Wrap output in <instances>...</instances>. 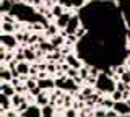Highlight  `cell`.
<instances>
[{"label": "cell", "mask_w": 130, "mask_h": 117, "mask_svg": "<svg viewBox=\"0 0 130 117\" xmlns=\"http://www.w3.org/2000/svg\"><path fill=\"white\" fill-rule=\"evenodd\" d=\"M114 103H116V101H114L112 98H107V99H103V101H101V106H104L106 109H112L114 107Z\"/></svg>", "instance_id": "23"}, {"label": "cell", "mask_w": 130, "mask_h": 117, "mask_svg": "<svg viewBox=\"0 0 130 117\" xmlns=\"http://www.w3.org/2000/svg\"><path fill=\"white\" fill-rule=\"evenodd\" d=\"M120 80H122V81H125V83H130V70H125L124 72V73H122L120 75Z\"/></svg>", "instance_id": "26"}, {"label": "cell", "mask_w": 130, "mask_h": 117, "mask_svg": "<svg viewBox=\"0 0 130 117\" xmlns=\"http://www.w3.org/2000/svg\"><path fill=\"white\" fill-rule=\"evenodd\" d=\"M21 115H24V117H41L42 115V109H41L39 104H36V106L32 104V106H28V109Z\"/></svg>", "instance_id": "5"}, {"label": "cell", "mask_w": 130, "mask_h": 117, "mask_svg": "<svg viewBox=\"0 0 130 117\" xmlns=\"http://www.w3.org/2000/svg\"><path fill=\"white\" fill-rule=\"evenodd\" d=\"M52 46H54L55 47V49H59V47L60 46H65V36L63 34H55V36H52Z\"/></svg>", "instance_id": "10"}, {"label": "cell", "mask_w": 130, "mask_h": 117, "mask_svg": "<svg viewBox=\"0 0 130 117\" xmlns=\"http://www.w3.org/2000/svg\"><path fill=\"white\" fill-rule=\"evenodd\" d=\"M38 78H47V72H39Z\"/></svg>", "instance_id": "34"}, {"label": "cell", "mask_w": 130, "mask_h": 117, "mask_svg": "<svg viewBox=\"0 0 130 117\" xmlns=\"http://www.w3.org/2000/svg\"><path fill=\"white\" fill-rule=\"evenodd\" d=\"M15 2L13 0H2V5H0V8H2V13H8L11 8H13Z\"/></svg>", "instance_id": "15"}, {"label": "cell", "mask_w": 130, "mask_h": 117, "mask_svg": "<svg viewBox=\"0 0 130 117\" xmlns=\"http://www.w3.org/2000/svg\"><path fill=\"white\" fill-rule=\"evenodd\" d=\"M112 109H116L119 115H130V104H128V101H125V99L116 101Z\"/></svg>", "instance_id": "4"}, {"label": "cell", "mask_w": 130, "mask_h": 117, "mask_svg": "<svg viewBox=\"0 0 130 117\" xmlns=\"http://www.w3.org/2000/svg\"><path fill=\"white\" fill-rule=\"evenodd\" d=\"M72 3H73V8H81L85 0H72Z\"/></svg>", "instance_id": "28"}, {"label": "cell", "mask_w": 130, "mask_h": 117, "mask_svg": "<svg viewBox=\"0 0 130 117\" xmlns=\"http://www.w3.org/2000/svg\"><path fill=\"white\" fill-rule=\"evenodd\" d=\"M42 2H46V3H51V2H52V0H42Z\"/></svg>", "instance_id": "35"}, {"label": "cell", "mask_w": 130, "mask_h": 117, "mask_svg": "<svg viewBox=\"0 0 130 117\" xmlns=\"http://www.w3.org/2000/svg\"><path fill=\"white\" fill-rule=\"evenodd\" d=\"M39 49H41V51H44V52H52V51H55V47L52 46V42L41 41V42H39Z\"/></svg>", "instance_id": "18"}, {"label": "cell", "mask_w": 130, "mask_h": 117, "mask_svg": "<svg viewBox=\"0 0 130 117\" xmlns=\"http://www.w3.org/2000/svg\"><path fill=\"white\" fill-rule=\"evenodd\" d=\"M0 41H2V44L7 47V49H10V51H11V49H15V47L18 46V42H20L18 39H16V36L10 34V33H3Z\"/></svg>", "instance_id": "3"}, {"label": "cell", "mask_w": 130, "mask_h": 117, "mask_svg": "<svg viewBox=\"0 0 130 117\" xmlns=\"http://www.w3.org/2000/svg\"><path fill=\"white\" fill-rule=\"evenodd\" d=\"M11 106H13V104H11V96L0 93V107H2V114H3L5 111H8Z\"/></svg>", "instance_id": "6"}, {"label": "cell", "mask_w": 130, "mask_h": 117, "mask_svg": "<svg viewBox=\"0 0 130 117\" xmlns=\"http://www.w3.org/2000/svg\"><path fill=\"white\" fill-rule=\"evenodd\" d=\"M36 104H39L41 107H44V106H47V104H51V99H49L44 93H41V94L36 96Z\"/></svg>", "instance_id": "13"}, {"label": "cell", "mask_w": 130, "mask_h": 117, "mask_svg": "<svg viewBox=\"0 0 130 117\" xmlns=\"http://www.w3.org/2000/svg\"><path fill=\"white\" fill-rule=\"evenodd\" d=\"M0 78H2V81H11V80H13V72H11L10 68H2Z\"/></svg>", "instance_id": "12"}, {"label": "cell", "mask_w": 130, "mask_h": 117, "mask_svg": "<svg viewBox=\"0 0 130 117\" xmlns=\"http://www.w3.org/2000/svg\"><path fill=\"white\" fill-rule=\"evenodd\" d=\"M20 114V112H13V111H10V109H8V112H3V115H7V117H16V115H18Z\"/></svg>", "instance_id": "31"}, {"label": "cell", "mask_w": 130, "mask_h": 117, "mask_svg": "<svg viewBox=\"0 0 130 117\" xmlns=\"http://www.w3.org/2000/svg\"><path fill=\"white\" fill-rule=\"evenodd\" d=\"M106 114H107V111H104V109H98V111L94 112L96 117H106Z\"/></svg>", "instance_id": "29"}, {"label": "cell", "mask_w": 130, "mask_h": 117, "mask_svg": "<svg viewBox=\"0 0 130 117\" xmlns=\"http://www.w3.org/2000/svg\"><path fill=\"white\" fill-rule=\"evenodd\" d=\"M16 68H18V72H20V73H21V75H28V73H29V65H28V60H26V62H24V60H21V62H20L18 63V67H16Z\"/></svg>", "instance_id": "16"}, {"label": "cell", "mask_w": 130, "mask_h": 117, "mask_svg": "<svg viewBox=\"0 0 130 117\" xmlns=\"http://www.w3.org/2000/svg\"><path fill=\"white\" fill-rule=\"evenodd\" d=\"M63 115H67V117H75V115H78V112H76L75 107H68L67 111L63 112Z\"/></svg>", "instance_id": "25"}, {"label": "cell", "mask_w": 130, "mask_h": 117, "mask_svg": "<svg viewBox=\"0 0 130 117\" xmlns=\"http://www.w3.org/2000/svg\"><path fill=\"white\" fill-rule=\"evenodd\" d=\"M15 29H16V23H7V21L2 23V31L3 33H13Z\"/></svg>", "instance_id": "17"}, {"label": "cell", "mask_w": 130, "mask_h": 117, "mask_svg": "<svg viewBox=\"0 0 130 117\" xmlns=\"http://www.w3.org/2000/svg\"><path fill=\"white\" fill-rule=\"evenodd\" d=\"M39 39H41V36H36V34H32V36H29V41H28V42H29V44H34L36 41H39Z\"/></svg>", "instance_id": "32"}, {"label": "cell", "mask_w": 130, "mask_h": 117, "mask_svg": "<svg viewBox=\"0 0 130 117\" xmlns=\"http://www.w3.org/2000/svg\"><path fill=\"white\" fill-rule=\"evenodd\" d=\"M128 104H130V99H128Z\"/></svg>", "instance_id": "36"}, {"label": "cell", "mask_w": 130, "mask_h": 117, "mask_svg": "<svg viewBox=\"0 0 130 117\" xmlns=\"http://www.w3.org/2000/svg\"><path fill=\"white\" fill-rule=\"evenodd\" d=\"M57 28H59V26L49 25V26L46 28V34H47V36H51V38H52V36H55V34H57Z\"/></svg>", "instance_id": "24"}, {"label": "cell", "mask_w": 130, "mask_h": 117, "mask_svg": "<svg viewBox=\"0 0 130 117\" xmlns=\"http://www.w3.org/2000/svg\"><path fill=\"white\" fill-rule=\"evenodd\" d=\"M80 21H81V18H80V15L78 16H72L70 18V21H68V25L65 26V31H63V36H68V34H75L76 33V29L80 28Z\"/></svg>", "instance_id": "2"}, {"label": "cell", "mask_w": 130, "mask_h": 117, "mask_svg": "<svg viewBox=\"0 0 130 117\" xmlns=\"http://www.w3.org/2000/svg\"><path fill=\"white\" fill-rule=\"evenodd\" d=\"M24 101H26V99H24L23 96H21V93H15V94L11 96V104H13V107H15V109L18 107L20 104H23Z\"/></svg>", "instance_id": "14"}, {"label": "cell", "mask_w": 130, "mask_h": 117, "mask_svg": "<svg viewBox=\"0 0 130 117\" xmlns=\"http://www.w3.org/2000/svg\"><path fill=\"white\" fill-rule=\"evenodd\" d=\"M62 13H65L63 11V5H55V7H52V15H54V16H60V15Z\"/></svg>", "instance_id": "21"}, {"label": "cell", "mask_w": 130, "mask_h": 117, "mask_svg": "<svg viewBox=\"0 0 130 117\" xmlns=\"http://www.w3.org/2000/svg\"><path fill=\"white\" fill-rule=\"evenodd\" d=\"M70 18L72 16L68 13H62L60 16H57V26H59V28H65L68 25V21H70Z\"/></svg>", "instance_id": "11"}, {"label": "cell", "mask_w": 130, "mask_h": 117, "mask_svg": "<svg viewBox=\"0 0 130 117\" xmlns=\"http://www.w3.org/2000/svg\"><path fill=\"white\" fill-rule=\"evenodd\" d=\"M72 96H63V104H65V106H70V104H72Z\"/></svg>", "instance_id": "33"}, {"label": "cell", "mask_w": 130, "mask_h": 117, "mask_svg": "<svg viewBox=\"0 0 130 117\" xmlns=\"http://www.w3.org/2000/svg\"><path fill=\"white\" fill-rule=\"evenodd\" d=\"M55 112H54V107L51 106V104H47V106H44L42 107V115L44 117H52Z\"/></svg>", "instance_id": "20"}, {"label": "cell", "mask_w": 130, "mask_h": 117, "mask_svg": "<svg viewBox=\"0 0 130 117\" xmlns=\"http://www.w3.org/2000/svg\"><path fill=\"white\" fill-rule=\"evenodd\" d=\"M94 86L98 88V91L99 93H103V94H111L112 91H116L117 90V83H116V80L112 78V76H109L106 72H103V73H99L98 75V81Z\"/></svg>", "instance_id": "1"}, {"label": "cell", "mask_w": 130, "mask_h": 117, "mask_svg": "<svg viewBox=\"0 0 130 117\" xmlns=\"http://www.w3.org/2000/svg\"><path fill=\"white\" fill-rule=\"evenodd\" d=\"M16 60H18V62H21V60H26V57H24V51H20L18 54H16Z\"/></svg>", "instance_id": "30"}, {"label": "cell", "mask_w": 130, "mask_h": 117, "mask_svg": "<svg viewBox=\"0 0 130 117\" xmlns=\"http://www.w3.org/2000/svg\"><path fill=\"white\" fill-rule=\"evenodd\" d=\"M38 85L42 90H49V88H55V81L54 80H49V78H39Z\"/></svg>", "instance_id": "9"}, {"label": "cell", "mask_w": 130, "mask_h": 117, "mask_svg": "<svg viewBox=\"0 0 130 117\" xmlns=\"http://www.w3.org/2000/svg\"><path fill=\"white\" fill-rule=\"evenodd\" d=\"M65 62H67L70 67H73V68H81V62L75 57V55H72V54L65 55Z\"/></svg>", "instance_id": "8"}, {"label": "cell", "mask_w": 130, "mask_h": 117, "mask_svg": "<svg viewBox=\"0 0 130 117\" xmlns=\"http://www.w3.org/2000/svg\"><path fill=\"white\" fill-rule=\"evenodd\" d=\"M16 39H18L20 42H28L29 41V33H16Z\"/></svg>", "instance_id": "22"}, {"label": "cell", "mask_w": 130, "mask_h": 117, "mask_svg": "<svg viewBox=\"0 0 130 117\" xmlns=\"http://www.w3.org/2000/svg\"><path fill=\"white\" fill-rule=\"evenodd\" d=\"M24 85H26V88H28V90H29V91L32 90V88H36V86H38L34 80H26V81H24Z\"/></svg>", "instance_id": "27"}, {"label": "cell", "mask_w": 130, "mask_h": 117, "mask_svg": "<svg viewBox=\"0 0 130 117\" xmlns=\"http://www.w3.org/2000/svg\"><path fill=\"white\" fill-rule=\"evenodd\" d=\"M0 91L3 93V94H8V96H13L16 93V88L11 85V81H3L2 86H0Z\"/></svg>", "instance_id": "7"}, {"label": "cell", "mask_w": 130, "mask_h": 117, "mask_svg": "<svg viewBox=\"0 0 130 117\" xmlns=\"http://www.w3.org/2000/svg\"><path fill=\"white\" fill-rule=\"evenodd\" d=\"M24 57L28 62H32L34 59H38V52H34V49H24Z\"/></svg>", "instance_id": "19"}]
</instances>
